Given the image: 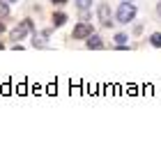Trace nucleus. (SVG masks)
<instances>
[{
	"mask_svg": "<svg viewBox=\"0 0 161 156\" xmlns=\"http://www.w3.org/2000/svg\"><path fill=\"white\" fill-rule=\"evenodd\" d=\"M87 48H104V41H101L97 35H90L87 37Z\"/></svg>",
	"mask_w": 161,
	"mask_h": 156,
	"instance_id": "423d86ee",
	"label": "nucleus"
},
{
	"mask_svg": "<svg viewBox=\"0 0 161 156\" xmlns=\"http://www.w3.org/2000/svg\"><path fill=\"white\" fill-rule=\"evenodd\" d=\"M0 51H3V41H0Z\"/></svg>",
	"mask_w": 161,
	"mask_h": 156,
	"instance_id": "dca6fc26",
	"label": "nucleus"
},
{
	"mask_svg": "<svg viewBox=\"0 0 161 156\" xmlns=\"http://www.w3.org/2000/svg\"><path fill=\"white\" fill-rule=\"evenodd\" d=\"M9 3H14V0H9Z\"/></svg>",
	"mask_w": 161,
	"mask_h": 156,
	"instance_id": "f3484780",
	"label": "nucleus"
},
{
	"mask_svg": "<svg viewBox=\"0 0 161 156\" xmlns=\"http://www.w3.org/2000/svg\"><path fill=\"white\" fill-rule=\"evenodd\" d=\"M67 0H53V5H64Z\"/></svg>",
	"mask_w": 161,
	"mask_h": 156,
	"instance_id": "f8f14e48",
	"label": "nucleus"
},
{
	"mask_svg": "<svg viewBox=\"0 0 161 156\" xmlns=\"http://www.w3.org/2000/svg\"><path fill=\"white\" fill-rule=\"evenodd\" d=\"M76 5L80 7V9H87V7L92 5V0H76Z\"/></svg>",
	"mask_w": 161,
	"mask_h": 156,
	"instance_id": "9d476101",
	"label": "nucleus"
},
{
	"mask_svg": "<svg viewBox=\"0 0 161 156\" xmlns=\"http://www.w3.org/2000/svg\"><path fill=\"white\" fill-rule=\"evenodd\" d=\"M48 30H44V32H35V37H32V46L35 48H42L44 44H46V39H48Z\"/></svg>",
	"mask_w": 161,
	"mask_h": 156,
	"instance_id": "39448f33",
	"label": "nucleus"
},
{
	"mask_svg": "<svg viewBox=\"0 0 161 156\" xmlns=\"http://www.w3.org/2000/svg\"><path fill=\"white\" fill-rule=\"evenodd\" d=\"M64 23H67V14H62V12L53 14V25H55V28H60V25H64Z\"/></svg>",
	"mask_w": 161,
	"mask_h": 156,
	"instance_id": "0eeeda50",
	"label": "nucleus"
},
{
	"mask_svg": "<svg viewBox=\"0 0 161 156\" xmlns=\"http://www.w3.org/2000/svg\"><path fill=\"white\" fill-rule=\"evenodd\" d=\"M150 44H152V46H157V48H161V35L154 32V35L150 37Z\"/></svg>",
	"mask_w": 161,
	"mask_h": 156,
	"instance_id": "6e6552de",
	"label": "nucleus"
},
{
	"mask_svg": "<svg viewBox=\"0 0 161 156\" xmlns=\"http://www.w3.org/2000/svg\"><path fill=\"white\" fill-rule=\"evenodd\" d=\"M3 30H5V25H3V23H0V32H3Z\"/></svg>",
	"mask_w": 161,
	"mask_h": 156,
	"instance_id": "4468645a",
	"label": "nucleus"
},
{
	"mask_svg": "<svg viewBox=\"0 0 161 156\" xmlns=\"http://www.w3.org/2000/svg\"><path fill=\"white\" fill-rule=\"evenodd\" d=\"M157 14H159V16H161V3L157 5Z\"/></svg>",
	"mask_w": 161,
	"mask_h": 156,
	"instance_id": "ddd939ff",
	"label": "nucleus"
},
{
	"mask_svg": "<svg viewBox=\"0 0 161 156\" xmlns=\"http://www.w3.org/2000/svg\"><path fill=\"white\" fill-rule=\"evenodd\" d=\"M115 41H118V46H127V35H115Z\"/></svg>",
	"mask_w": 161,
	"mask_h": 156,
	"instance_id": "9b49d317",
	"label": "nucleus"
},
{
	"mask_svg": "<svg viewBox=\"0 0 161 156\" xmlns=\"http://www.w3.org/2000/svg\"><path fill=\"white\" fill-rule=\"evenodd\" d=\"M134 16H136V7L129 5V3H122L120 9H118V21L120 23H131Z\"/></svg>",
	"mask_w": 161,
	"mask_h": 156,
	"instance_id": "f257e3e1",
	"label": "nucleus"
},
{
	"mask_svg": "<svg viewBox=\"0 0 161 156\" xmlns=\"http://www.w3.org/2000/svg\"><path fill=\"white\" fill-rule=\"evenodd\" d=\"M32 30V21H23V23H21V25H16V28H14V30H12V41H21V39H23V37L28 35V32H30Z\"/></svg>",
	"mask_w": 161,
	"mask_h": 156,
	"instance_id": "7ed1b4c3",
	"label": "nucleus"
},
{
	"mask_svg": "<svg viewBox=\"0 0 161 156\" xmlns=\"http://www.w3.org/2000/svg\"><path fill=\"white\" fill-rule=\"evenodd\" d=\"M122 3H134V0H122Z\"/></svg>",
	"mask_w": 161,
	"mask_h": 156,
	"instance_id": "2eb2a0df",
	"label": "nucleus"
},
{
	"mask_svg": "<svg viewBox=\"0 0 161 156\" xmlns=\"http://www.w3.org/2000/svg\"><path fill=\"white\" fill-rule=\"evenodd\" d=\"M7 14H9V7H7V3L0 0V16H7Z\"/></svg>",
	"mask_w": 161,
	"mask_h": 156,
	"instance_id": "1a4fd4ad",
	"label": "nucleus"
},
{
	"mask_svg": "<svg viewBox=\"0 0 161 156\" xmlns=\"http://www.w3.org/2000/svg\"><path fill=\"white\" fill-rule=\"evenodd\" d=\"M92 35V23H78L74 28V32H71V37L74 39H85V37Z\"/></svg>",
	"mask_w": 161,
	"mask_h": 156,
	"instance_id": "20e7f679",
	"label": "nucleus"
},
{
	"mask_svg": "<svg viewBox=\"0 0 161 156\" xmlns=\"http://www.w3.org/2000/svg\"><path fill=\"white\" fill-rule=\"evenodd\" d=\"M97 16H99V23L104 28L113 25V14H111V7H108V5H99L97 7Z\"/></svg>",
	"mask_w": 161,
	"mask_h": 156,
	"instance_id": "f03ea898",
	"label": "nucleus"
}]
</instances>
